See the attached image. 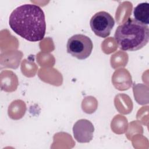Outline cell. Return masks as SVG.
<instances>
[{"label": "cell", "mask_w": 149, "mask_h": 149, "mask_svg": "<svg viewBox=\"0 0 149 149\" xmlns=\"http://www.w3.org/2000/svg\"><path fill=\"white\" fill-rule=\"evenodd\" d=\"M9 24L15 33L29 41H41L45 34V15L36 5L24 4L15 8L9 16Z\"/></svg>", "instance_id": "cell-1"}, {"label": "cell", "mask_w": 149, "mask_h": 149, "mask_svg": "<svg viewBox=\"0 0 149 149\" xmlns=\"http://www.w3.org/2000/svg\"><path fill=\"white\" fill-rule=\"evenodd\" d=\"M114 38L123 51H134L144 47L148 42L149 29L133 18L118 26Z\"/></svg>", "instance_id": "cell-2"}, {"label": "cell", "mask_w": 149, "mask_h": 149, "mask_svg": "<svg viewBox=\"0 0 149 149\" xmlns=\"http://www.w3.org/2000/svg\"><path fill=\"white\" fill-rule=\"evenodd\" d=\"M67 52L78 59H85L88 58L93 50V44L87 36L81 34H74L68 39Z\"/></svg>", "instance_id": "cell-3"}, {"label": "cell", "mask_w": 149, "mask_h": 149, "mask_svg": "<svg viewBox=\"0 0 149 149\" xmlns=\"http://www.w3.org/2000/svg\"><path fill=\"white\" fill-rule=\"evenodd\" d=\"M115 25L113 17L105 11H100L95 13L91 18L90 26L94 34L102 38L109 36Z\"/></svg>", "instance_id": "cell-4"}, {"label": "cell", "mask_w": 149, "mask_h": 149, "mask_svg": "<svg viewBox=\"0 0 149 149\" xmlns=\"http://www.w3.org/2000/svg\"><path fill=\"white\" fill-rule=\"evenodd\" d=\"M94 131L93 123L85 119L78 120L73 127L74 138L77 142L81 143L90 142L93 139Z\"/></svg>", "instance_id": "cell-5"}, {"label": "cell", "mask_w": 149, "mask_h": 149, "mask_svg": "<svg viewBox=\"0 0 149 149\" xmlns=\"http://www.w3.org/2000/svg\"><path fill=\"white\" fill-rule=\"evenodd\" d=\"M134 20L138 22L148 25L149 24V4L143 2L138 4L133 10Z\"/></svg>", "instance_id": "cell-6"}]
</instances>
